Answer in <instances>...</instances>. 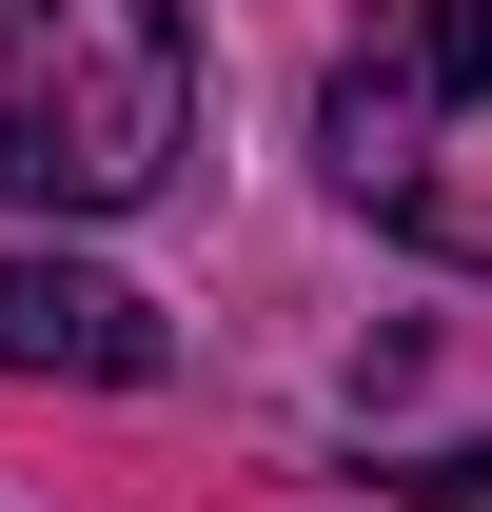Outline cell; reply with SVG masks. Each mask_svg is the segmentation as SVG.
<instances>
[{"label":"cell","mask_w":492,"mask_h":512,"mask_svg":"<svg viewBox=\"0 0 492 512\" xmlns=\"http://www.w3.org/2000/svg\"><path fill=\"white\" fill-rule=\"evenodd\" d=\"M197 138L178 0H0V197L20 217H138Z\"/></svg>","instance_id":"6da1fadb"},{"label":"cell","mask_w":492,"mask_h":512,"mask_svg":"<svg viewBox=\"0 0 492 512\" xmlns=\"http://www.w3.org/2000/svg\"><path fill=\"white\" fill-rule=\"evenodd\" d=\"M315 158L355 217L492 276V0H374L355 60L315 79Z\"/></svg>","instance_id":"7a4b0ae2"},{"label":"cell","mask_w":492,"mask_h":512,"mask_svg":"<svg viewBox=\"0 0 492 512\" xmlns=\"http://www.w3.org/2000/svg\"><path fill=\"white\" fill-rule=\"evenodd\" d=\"M0 375H79V394H138L158 375V316L79 256H0Z\"/></svg>","instance_id":"3957f363"},{"label":"cell","mask_w":492,"mask_h":512,"mask_svg":"<svg viewBox=\"0 0 492 512\" xmlns=\"http://www.w3.org/2000/svg\"><path fill=\"white\" fill-rule=\"evenodd\" d=\"M394 493H414V512H492V434H473V453H414Z\"/></svg>","instance_id":"277c9868"}]
</instances>
